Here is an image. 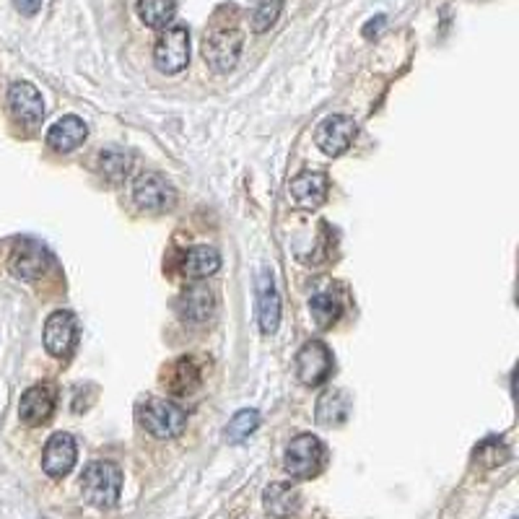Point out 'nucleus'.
<instances>
[{
	"label": "nucleus",
	"mask_w": 519,
	"mask_h": 519,
	"mask_svg": "<svg viewBox=\"0 0 519 519\" xmlns=\"http://www.w3.org/2000/svg\"><path fill=\"white\" fill-rule=\"evenodd\" d=\"M83 498L97 509H112L123 491V470L115 463H91L81 478Z\"/></svg>",
	"instance_id": "f257e3e1"
},
{
	"label": "nucleus",
	"mask_w": 519,
	"mask_h": 519,
	"mask_svg": "<svg viewBox=\"0 0 519 519\" xmlns=\"http://www.w3.org/2000/svg\"><path fill=\"white\" fill-rule=\"evenodd\" d=\"M284 465L291 478H299V481L314 478L325 465V444L311 434H299L285 449Z\"/></svg>",
	"instance_id": "f03ea898"
},
{
	"label": "nucleus",
	"mask_w": 519,
	"mask_h": 519,
	"mask_svg": "<svg viewBox=\"0 0 519 519\" xmlns=\"http://www.w3.org/2000/svg\"><path fill=\"white\" fill-rule=\"evenodd\" d=\"M140 426L156 439H174L187 426V413L169 400H149L140 408Z\"/></svg>",
	"instance_id": "7ed1b4c3"
},
{
	"label": "nucleus",
	"mask_w": 519,
	"mask_h": 519,
	"mask_svg": "<svg viewBox=\"0 0 519 519\" xmlns=\"http://www.w3.org/2000/svg\"><path fill=\"white\" fill-rule=\"evenodd\" d=\"M156 68L166 76L182 73L190 63V31L184 26H166L154 47Z\"/></svg>",
	"instance_id": "20e7f679"
},
{
	"label": "nucleus",
	"mask_w": 519,
	"mask_h": 519,
	"mask_svg": "<svg viewBox=\"0 0 519 519\" xmlns=\"http://www.w3.org/2000/svg\"><path fill=\"white\" fill-rule=\"evenodd\" d=\"M242 45H244V34L236 26L213 29L210 34H206V39H203L206 63H210V68L218 71V73H229L234 65L239 63Z\"/></svg>",
	"instance_id": "39448f33"
},
{
	"label": "nucleus",
	"mask_w": 519,
	"mask_h": 519,
	"mask_svg": "<svg viewBox=\"0 0 519 519\" xmlns=\"http://www.w3.org/2000/svg\"><path fill=\"white\" fill-rule=\"evenodd\" d=\"M333 371V353L328 351L325 343L310 340L299 353H296V377L307 387H319L328 382Z\"/></svg>",
	"instance_id": "423d86ee"
},
{
	"label": "nucleus",
	"mask_w": 519,
	"mask_h": 519,
	"mask_svg": "<svg viewBox=\"0 0 519 519\" xmlns=\"http://www.w3.org/2000/svg\"><path fill=\"white\" fill-rule=\"evenodd\" d=\"M132 200L149 213H164L177 203V190L161 174H140L132 184Z\"/></svg>",
	"instance_id": "0eeeda50"
},
{
	"label": "nucleus",
	"mask_w": 519,
	"mask_h": 519,
	"mask_svg": "<svg viewBox=\"0 0 519 519\" xmlns=\"http://www.w3.org/2000/svg\"><path fill=\"white\" fill-rule=\"evenodd\" d=\"M78 340V319L71 311H52L45 322V348L55 359L71 356Z\"/></svg>",
	"instance_id": "6e6552de"
},
{
	"label": "nucleus",
	"mask_w": 519,
	"mask_h": 519,
	"mask_svg": "<svg viewBox=\"0 0 519 519\" xmlns=\"http://www.w3.org/2000/svg\"><path fill=\"white\" fill-rule=\"evenodd\" d=\"M356 138V123L345 115H336L328 117L325 123H319V128L314 130V143L325 156H340L351 149Z\"/></svg>",
	"instance_id": "1a4fd4ad"
},
{
	"label": "nucleus",
	"mask_w": 519,
	"mask_h": 519,
	"mask_svg": "<svg viewBox=\"0 0 519 519\" xmlns=\"http://www.w3.org/2000/svg\"><path fill=\"white\" fill-rule=\"evenodd\" d=\"M47 265H50V255L37 242H19L11 252V260H8L11 273L21 281H39L45 276Z\"/></svg>",
	"instance_id": "9d476101"
},
{
	"label": "nucleus",
	"mask_w": 519,
	"mask_h": 519,
	"mask_svg": "<svg viewBox=\"0 0 519 519\" xmlns=\"http://www.w3.org/2000/svg\"><path fill=\"white\" fill-rule=\"evenodd\" d=\"M78 447L76 439L65 431L52 434L50 441L45 444V455H42V467L50 478H63L68 475L73 465H76Z\"/></svg>",
	"instance_id": "9b49d317"
},
{
	"label": "nucleus",
	"mask_w": 519,
	"mask_h": 519,
	"mask_svg": "<svg viewBox=\"0 0 519 519\" xmlns=\"http://www.w3.org/2000/svg\"><path fill=\"white\" fill-rule=\"evenodd\" d=\"M213 310H216V294L203 284L187 285L177 299V314L182 322H190V325L208 322Z\"/></svg>",
	"instance_id": "f8f14e48"
},
{
	"label": "nucleus",
	"mask_w": 519,
	"mask_h": 519,
	"mask_svg": "<svg viewBox=\"0 0 519 519\" xmlns=\"http://www.w3.org/2000/svg\"><path fill=\"white\" fill-rule=\"evenodd\" d=\"M8 104L16 120H21L24 125H39L45 117V102L42 94L29 83V81H16L8 89Z\"/></svg>",
	"instance_id": "ddd939ff"
},
{
	"label": "nucleus",
	"mask_w": 519,
	"mask_h": 519,
	"mask_svg": "<svg viewBox=\"0 0 519 519\" xmlns=\"http://www.w3.org/2000/svg\"><path fill=\"white\" fill-rule=\"evenodd\" d=\"M55 403H57V389L52 385H34L21 395L19 415H21L26 426H42V423L50 421Z\"/></svg>",
	"instance_id": "4468645a"
},
{
	"label": "nucleus",
	"mask_w": 519,
	"mask_h": 519,
	"mask_svg": "<svg viewBox=\"0 0 519 519\" xmlns=\"http://www.w3.org/2000/svg\"><path fill=\"white\" fill-rule=\"evenodd\" d=\"M258 319L260 330L265 336H273L281 322V296L268 270H262L258 276Z\"/></svg>",
	"instance_id": "2eb2a0df"
},
{
	"label": "nucleus",
	"mask_w": 519,
	"mask_h": 519,
	"mask_svg": "<svg viewBox=\"0 0 519 519\" xmlns=\"http://www.w3.org/2000/svg\"><path fill=\"white\" fill-rule=\"evenodd\" d=\"M328 177L322 172H302L299 177H294L288 184V192L294 198V203L299 208H317L325 203L328 198Z\"/></svg>",
	"instance_id": "dca6fc26"
},
{
	"label": "nucleus",
	"mask_w": 519,
	"mask_h": 519,
	"mask_svg": "<svg viewBox=\"0 0 519 519\" xmlns=\"http://www.w3.org/2000/svg\"><path fill=\"white\" fill-rule=\"evenodd\" d=\"M265 512L276 519H291L302 509V493L291 483H270L262 493Z\"/></svg>",
	"instance_id": "f3484780"
},
{
	"label": "nucleus",
	"mask_w": 519,
	"mask_h": 519,
	"mask_svg": "<svg viewBox=\"0 0 519 519\" xmlns=\"http://www.w3.org/2000/svg\"><path fill=\"white\" fill-rule=\"evenodd\" d=\"M348 415H351V397H348V392L330 387L319 395V400H317V423L319 426L336 429V426H343L348 421Z\"/></svg>",
	"instance_id": "a211bd4d"
},
{
	"label": "nucleus",
	"mask_w": 519,
	"mask_h": 519,
	"mask_svg": "<svg viewBox=\"0 0 519 519\" xmlns=\"http://www.w3.org/2000/svg\"><path fill=\"white\" fill-rule=\"evenodd\" d=\"M86 132L89 130L83 125V120H78L76 115H68V117H63L52 125L50 132H47V143L57 154H71L86 140Z\"/></svg>",
	"instance_id": "6ab92c4d"
},
{
	"label": "nucleus",
	"mask_w": 519,
	"mask_h": 519,
	"mask_svg": "<svg viewBox=\"0 0 519 519\" xmlns=\"http://www.w3.org/2000/svg\"><path fill=\"white\" fill-rule=\"evenodd\" d=\"M218 268H221V255L213 247H206V244L187 250V255L182 258V273L187 278H208Z\"/></svg>",
	"instance_id": "aec40b11"
},
{
	"label": "nucleus",
	"mask_w": 519,
	"mask_h": 519,
	"mask_svg": "<svg viewBox=\"0 0 519 519\" xmlns=\"http://www.w3.org/2000/svg\"><path fill=\"white\" fill-rule=\"evenodd\" d=\"M177 13V0H138V16L151 29H166Z\"/></svg>",
	"instance_id": "412c9836"
},
{
	"label": "nucleus",
	"mask_w": 519,
	"mask_h": 519,
	"mask_svg": "<svg viewBox=\"0 0 519 519\" xmlns=\"http://www.w3.org/2000/svg\"><path fill=\"white\" fill-rule=\"evenodd\" d=\"M310 311L311 317H314V322H317V328L328 330V328H333L340 319L343 307H340V302H337L336 296H330V294H314L310 299Z\"/></svg>",
	"instance_id": "4be33fe9"
},
{
	"label": "nucleus",
	"mask_w": 519,
	"mask_h": 519,
	"mask_svg": "<svg viewBox=\"0 0 519 519\" xmlns=\"http://www.w3.org/2000/svg\"><path fill=\"white\" fill-rule=\"evenodd\" d=\"M130 166H132V158L120 149H104L99 154V172L104 180L115 182V184L128 177Z\"/></svg>",
	"instance_id": "5701e85b"
},
{
	"label": "nucleus",
	"mask_w": 519,
	"mask_h": 519,
	"mask_svg": "<svg viewBox=\"0 0 519 519\" xmlns=\"http://www.w3.org/2000/svg\"><path fill=\"white\" fill-rule=\"evenodd\" d=\"M200 385V371L192 359H180V362L172 363V371H169V389L184 395V392H192V389Z\"/></svg>",
	"instance_id": "b1692460"
},
{
	"label": "nucleus",
	"mask_w": 519,
	"mask_h": 519,
	"mask_svg": "<svg viewBox=\"0 0 519 519\" xmlns=\"http://www.w3.org/2000/svg\"><path fill=\"white\" fill-rule=\"evenodd\" d=\"M260 426V413L252 408H244L234 415L226 426V441L229 444H242L244 439H250L255 434V429Z\"/></svg>",
	"instance_id": "393cba45"
},
{
	"label": "nucleus",
	"mask_w": 519,
	"mask_h": 519,
	"mask_svg": "<svg viewBox=\"0 0 519 519\" xmlns=\"http://www.w3.org/2000/svg\"><path fill=\"white\" fill-rule=\"evenodd\" d=\"M281 8H284V0H258V5L252 11V31H258V34L268 31L278 21Z\"/></svg>",
	"instance_id": "a878e982"
},
{
	"label": "nucleus",
	"mask_w": 519,
	"mask_h": 519,
	"mask_svg": "<svg viewBox=\"0 0 519 519\" xmlns=\"http://www.w3.org/2000/svg\"><path fill=\"white\" fill-rule=\"evenodd\" d=\"M475 460L486 467L501 465V463H506V460H509V449H506V447H504L498 439H489V441H483L481 447H475Z\"/></svg>",
	"instance_id": "bb28decb"
},
{
	"label": "nucleus",
	"mask_w": 519,
	"mask_h": 519,
	"mask_svg": "<svg viewBox=\"0 0 519 519\" xmlns=\"http://www.w3.org/2000/svg\"><path fill=\"white\" fill-rule=\"evenodd\" d=\"M16 11L24 13V16H34L39 8H42V0H13Z\"/></svg>",
	"instance_id": "cd10ccee"
},
{
	"label": "nucleus",
	"mask_w": 519,
	"mask_h": 519,
	"mask_svg": "<svg viewBox=\"0 0 519 519\" xmlns=\"http://www.w3.org/2000/svg\"><path fill=\"white\" fill-rule=\"evenodd\" d=\"M382 24H385V16H377L374 21H369V24H366L363 34H366V37H371V31H379V26Z\"/></svg>",
	"instance_id": "c85d7f7f"
}]
</instances>
